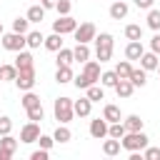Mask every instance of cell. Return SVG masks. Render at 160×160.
Listing matches in <instances>:
<instances>
[{
	"instance_id": "cell-37",
	"label": "cell",
	"mask_w": 160,
	"mask_h": 160,
	"mask_svg": "<svg viewBox=\"0 0 160 160\" xmlns=\"http://www.w3.org/2000/svg\"><path fill=\"white\" fill-rule=\"evenodd\" d=\"M148 28L150 30H160V10L150 8V12H148Z\"/></svg>"
},
{
	"instance_id": "cell-18",
	"label": "cell",
	"mask_w": 160,
	"mask_h": 160,
	"mask_svg": "<svg viewBox=\"0 0 160 160\" xmlns=\"http://www.w3.org/2000/svg\"><path fill=\"white\" fill-rule=\"evenodd\" d=\"M72 60H78V62L90 60V48H88V42H78V45L72 48Z\"/></svg>"
},
{
	"instance_id": "cell-14",
	"label": "cell",
	"mask_w": 160,
	"mask_h": 160,
	"mask_svg": "<svg viewBox=\"0 0 160 160\" xmlns=\"http://www.w3.org/2000/svg\"><path fill=\"white\" fill-rule=\"evenodd\" d=\"M132 90H135V85H132L128 78H120V80L115 82V92H118V98H130Z\"/></svg>"
},
{
	"instance_id": "cell-39",
	"label": "cell",
	"mask_w": 160,
	"mask_h": 160,
	"mask_svg": "<svg viewBox=\"0 0 160 160\" xmlns=\"http://www.w3.org/2000/svg\"><path fill=\"white\" fill-rule=\"evenodd\" d=\"M70 8H72V0H55L58 15H70Z\"/></svg>"
},
{
	"instance_id": "cell-46",
	"label": "cell",
	"mask_w": 160,
	"mask_h": 160,
	"mask_svg": "<svg viewBox=\"0 0 160 160\" xmlns=\"http://www.w3.org/2000/svg\"><path fill=\"white\" fill-rule=\"evenodd\" d=\"M12 155H15V152H10V150H2V148H0V160H10Z\"/></svg>"
},
{
	"instance_id": "cell-34",
	"label": "cell",
	"mask_w": 160,
	"mask_h": 160,
	"mask_svg": "<svg viewBox=\"0 0 160 160\" xmlns=\"http://www.w3.org/2000/svg\"><path fill=\"white\" fill-rule=\"evenodd\" d=\"M58 65H70L72 62V50H68V48H60L58 50V60H55Z\"/></svg>"
},
{
	"instance_id": "cell-30",
	"label": "cell",
	"mask_w": 160,
	"mask_h": 160,
	"mask_svg": "<svg viewBox=\"0 0 160 160\" xmlns=\"http://www.w3.org/2000/svg\"><path fill=\"white\" fill-rule=\"evenodd\" d=\"M125 132H128V130H125L122 120H120V122H110V125H108V138H118V140H120Z\"/></svg>"
},
{
	"instance_id": "cell-43",
	"label": "cell",
	"mask_w": 160,
	"mask_h": 160,
	"mask_svg": "<svg viewBox=\"0 0 160 160\" xmlns=\"http://www.w3.org/2000/svg\"><path fill=\"white\" fill-rule=\"evenodd\" d=\"M48 155H50V150H35V152H30V160H48Z\"/></svg>"
},
{
	"instance_id": "cell-25",
	"label": "cell",
	"mask_w": 160,
	"mask_h": 160,
	"mask_svg": "<svg viewBox=\"0 0 160 160\" xmlns=\"http://www.w3.org/2000/svg\"><path fill=\"white\" fill-rule=\"evenodd\" d=\"M142 122H145V120H142L140 115H128V118L122 120V125H125V130H128V132H135V130H142Z\"/></svg>"
},
{
	"instance_id": "cell-20",
	"label": "cell",
	"mask_w": 160,
	"mask_h": 160,
	"mask_svg": "<svg viewBox=\"0 0 160 160\" xmlns=\"http://www.w3.org/2000/svg\"><path fill=\"white\" fill-rule=\"evenodd\" d=\"M85 98L90 100V102H100L102 98H105V90H102V85H90V88H85Z\"/></svg>"
},
{
	"instance_id": "cell-42",
	"label": "cell",
	"mask_w": 160,
	"mask_h": 160,
	"mask_svg": "<svg viewBox=\"0 0 160 160\" xmlns=\"http://www.w3.org/2000/svg\"><path fill=\"white\" fill-rule=\"evenodd\" d=\"M142 158H145V160H158V158H160V148H145Z\"/></svg>"
},
{
	"instance_id": "cell-10",
	"label": "cell",
	"mask_w": 160,
	"mask_h": 160,
	"mask_svg": "<svg viewBox=\"0 0 160 160\" xmlns=\"http://www.w3.org/2000/svg\"><path fill=\"white\" fill-rule=\"evenodd\" d=\"M108 120L105 118H98V120H92L90 122V135L95 138V140H102V138H108Z\"/></svg>"
},
{
	"instance_id": "cell-21",
	"label": "cell",
	"mask_w": 160,
	"mask_h": 160,
	"mask_svg": "<svg viewBox=\"0 0 160 160\" xmlns=\"http://www.w3.org/2000/svg\"><path fill=\"white\" fill-rule=\"evenodd\" d=\"M120 148H122V145H120V140H118V138H110V140H105V142H102V152H105L108 158L120 155Z\"/></svg>"
},
{
	"instance_id": "cell-45",
	"label": "cell",
	"mask_w": 160,
	"mask_h": 160,
	"mask_svg": "<svg viewBox=\"0 0 160 160\" xmlns=\"http://www.w3.org/2000/svg\"><path fill=\"white\" fill-rule=\"evenodd\" d=\"M152 2H155V0H135V5H138L140 10H150V8H152Z\"/></svg>"
},
{
	"instance_id": "cell-8",
	"label": "cell",
	"mask_w": 160,
	"mask_h": 160,
	"mask_svg": "<svg viewBox=\"0 0 160 160\" xmlns=\"http://www.w3.org/2000/svg\"><path fill=\"white\" fill-rule=\"evenodd\" d=\"M40 138V125L38 122H28V125H22V130H20V142H25V145H30V142H35Z\"/></svg>"
},
{
	"instance_id": "cell-38",
	"label": "cell",
	"mask_w": 160,
	"mask_h": 160,
	"mask_svg": "<svg viewBox=\"0 0 160 160\" xmlns=\"http://www.w3.org/2000/svg\"><path fill=\"white\" fill-rule=\"evenodd\" d=\"M20 102H22V108L28 110V108H32V105H38V102H40V98H38L35 92H30V90H25V95H22V100H20Z\"/></svg>"
},
{
	"instance_id": "cell-31",
	"label": "cell",
	"mask_w": 160,
	"mask_h": 160,
	"mask_svg": "<svg viewBox=\"0 0 160 160\" xmlns=\"http://www.w3.org/2000/svg\"><path fill=\"white\" fill-rule=\"evenodd\" d=\"M115 72H118V78H130V72H132L130 60H120V62L115 65Z\"/></svg>"
},
{
	"instance_id": "cell-29",
	"label": "cell",
	"mask_w": 160,
	"mask_h": 160,
	"mask_svg": "<svg viewBox=\"0 0 160 160\" xmlns=\"http://www.w3.org/2000/svg\"><path fill=\"white\" fill-rule=\"evenodd\" d=\"M28 120H32V122H40V120H45V110H42V102H38V105L28 108Z\"/></svg>"
},
{
	"instance_id": "cell-41",
	"label": "cell",
	"mask_w": 160,
	"mask_h": 160,
	"mask_svg": "<svg viewBox=\"0 0 160 160\" xmlns=\"http://www.w3.org/2000/svg\"><path fill=\"white\" fill-rule=\"evenodd\" d=\"M35 142H40V148H42V150H50V148L55 145V140H52L50 135H40V138H38Z\"/></svg>"
},
{
	"instance_id": "cell-22",
	"label": "cell",
	"mask_w": 160,
	"mask_h": 160,
	"mask_svg": "<svg viewBox=\"0 0 160 160\" xmlns=\"http://www.w3.org/2000/svg\"><path fill=\"white\" fill-rule=\"evenodd\" d=\"M25 42H28V48H40L45 42V38H42L40 30H28L25 32Z\"/></svg>"
},
{
	"instance_id": "cell-44",
	"label": "cell",
	"mask_w": 160,
	"mask_h": 160,
	"mask_svg": "<svg viewBox=\"0 0 160 160\" xmlns=\"http://www.w3.org/2000/svg\"><path fill=\"white\" fill-rule=\"evenodd\" d=\"M150 50H152L155 55H160V32L152 35V40H150Z\"/></svg>"
},
{
	"instance_id": "cell-1",
	"label": "cell",
	"mask_w": 160,
	"mask_h": 160,
	"mask_svg": "<svg viewBox=\"0 0 160 160\" xmlns=\"http://www.w3.org/2000/svg\"><path fill=\"white\" fill-rule=\"evenodd\" d=\"M150 142V138L142 132V130H135V132H125L120 138V145L128 150V152H135V150H145Z\"/></svg>"
},
{
	"instance_id": "cell-26",
	"label": "cell",
	"mask_w": 160,
	"mask_h": 160,
	"mask_svg": "<svg viewBox=\"0 0 160 160\" xmlns=\"http://www.w3.org/2000/svg\"><path fill=\"white\" fill-rule=\"evenodd\" d=\"M25 18H28L30 22H40V20H45V8H42V5H30Z\"/></svg>"
},
{
	"instance_id": "cell-36",
	"label": "cell",
	"mask_w": 160,
	"mask_h": 160,
	"mask_svg": "<svg viewBox=\"0 0 160 160\" xmlns=\"http://www.w3.org/2000/svg\"><path fill=\"white\" fill-rule=\"evenodd\" d=\"M18 68L15 65H0V80H15Z\"/></svg>"
},
{
	"instance_id": "cell-12",
	"label": "cell",
	"mask_w": 160,
	"mask_h": 160,
	"mask_svg": "<svg viewBox=\"0 0 160 160\" xmlns=\"http://www.w3.org/2000/svg\"><path fill=\"white\" fill-rule=\"evenodd\" d=\"M90 110H92V102H90L88 98L72 100V112H75L78 118H88V115H90Z\"/></svg>"
},
{
	"instance_id": "cell-3",
	"label": "cell",
	"mask_w": 160,
	"mask_h": 160,
	"mask_svg": "<svg viewBox=\"0 0 160 160\" xmlns=\"http://www.w3.org/2000/svg\"><path fill=\"white\" fill-rule=\"evenodd\" d=\"M52 112H55V120H60L62 125H68L72 120V100L70 98H58L55 105H52Z\"/></svg>"
},
{
	"instance_id": "cell-16",
	"label": "cell",
	"mask_w": 160,
	"mask_h": 160,
	"mask_svg": "<svg viewBox=\"0 0 160 160\" xmlns=\"http://www.w3.org/2000/svg\"><path fill=\"white\" fill-rule=\"evenodd\" d=\"M128 15V2L125 0H115L112 5H110V18L112 20H122Z\"/></svg>"
},
{
	"instance_id": "cell-35",
	"label": "cell",
	"mask_w": 160,
	"mask_h": 160,
	"mask_svg": "<svg viewBox=\"0 0 160 160\" xmlns=\"http://www.w3.org/2000/svg\"><path fill=\"white\" fill-rule=\"evenodd\" d=\"M0 148H2V150H10V152H15V150H18V140H15V138L8 132V135H2V140H0Z\"/></svg>"
},
{
	"instance_id": "cell-49",
	"label": "cell",
	"mask_w": 160,
	"mask_h": 160,
	"mask_svg": "<svg viewBox=\"0 0 160 160\" xmlns=\"http://www.w3.org/2000/svg\"><path fill=\"white\" fill-rule=\"evenodd\" d=\"M158 72H160V65H158Z\"/></svg>"
},
{
	"instance_id": "cell-9",
	"label": "cell",
	"mask_w": 160,
	"mask_h": 160,
	"mask_svg": "<svg viewBox=\"0 0 160 160\" xmlns=\"http://www.w3.org/2000/svg\"><path fill=\"white\" fill-rule=\"evenodd\" d=\"M82 75H85V80L92 85V82H98L100 80V62H95V60H85L82 62Z\"/></svg>"
},
{
	"instance_id": "cell-47",
	"label": "cell",
	"mask_w": 160,
	"mask_h": 160,
	"mask_svg": "<svg viewBox=\"0 0 160 160\" xmlns=\"http://www.w3.org/2000/svg\"><path fill=\"white\" fill-rule=\"evenodd\" d=\"M40 5L48 10V8H55V0H40Z\"/></svg>"
},
{
	"instance_id": "cell-13",
	"label": "cell",
	"mask_w": 160,
	"mask_h": 160,
	"mask_svg": "<svg viewBox=\"0 0 160 160\" xmlns=\"http://www.w3.org/2000/svg\"><path fill=\"white\" fill-rule=\"evenodd\" d=\"M18 70H28V68H35V62H32V55L28 52V50H18V58H15V62H12Z\"/></svg>"
},
{
	"instance_id": "cell-7",
	"label": "cell",
	"mask_w": 160,
	"mask_h": 160,
	"mask_svg": "<svg viewBox=\"0 0 160 160\" xmlns=\"http://www.w3.org/2000/svg\"><path fill=\"white\" fill-rule=\"evenodd\" d=\"M72 35H75V40H78V42H90V40H95L98 30H95V25H92V22H82V25H78V28L72 30Z\"/></svg>"
},
{
	"instance_id": "cell-19",
	"label": "cell",
	"mask_w": 160,
	"mask_h": 160,
	"mask_svg": "<svg viewBox=\"0 0 160 160\" xmlns=\"http://www.w3.org/2000/svg\"><path fill=\"white\" fill-rule=\"evenodd\" d=\"M135 88H142L145 82H148V70H142V68H132V72H130V78H128Z\"/></svg>"
},
{
	"instance_id": "cell-6",
	"label": "cell",
	"mask_w": 160,
	"mask_h": 160,
	"mask_svg": "<svg viewBox=\"0 0 160 160\" xmlns=\"http://www.w3.org/2000/svg\"><path fill=\"white\" fill-rule=\"evenodd\" d=\"M75 28H78V20L70 18V15H60V18L52 22V32H60V35H68V32H72Z\"/></svg>"
},
{
	"instance_id": "cell-4",
	"label": "cell",
	"mask_w": 160,
	"mask_h": 160,
	"mask_svg": "<svg viewBox=\"0 0 160 160\" xmlns=\"http://www.w3.org/2000/svg\"><path fill=\"white\" fill-rule=\"evenodd\" d=\"M15 88L18 90H32V85H35V68H28V70H18V75H15Z\"/></svg>"
},
{
	"instance_id": "cell-40",
	"label": "cell",
	"mask_w": 160,
	"mask_h": 160,
	"mask_svg": "<svg viewBox=\"0 0 160 160\" xmlns=\"http://www.w3.org/2000/svg\"><path fill=\"white\" fill-rule=\"evenodd\" d=\"M10 130H12V120H10L8 115H5V118H0V138H2V135H8Z\"/></svg>"
},
{
	"instance_id": "cell-11",
	"label": "cell",
	"mask_w": 160,
	"mask_h": 160,
	"mask_svg": "<svg viewBox=\"0 0 160 160\" xmlns=\"http://www.w3.org/2000/svg\"><path fill=\"white\" fill-rule=\"evenodd\" d=\"M142 52H145V48H142L140 40H130V42L125 45V58H128V60H140Z\"/></svg>"
},
{
	"instance_id": "cell-17",
	"label": "cell",
	"mask_w": 160,
	"mask_h": 160,
	"mask_svg": "<svg viewBox=\"0 0 160 160\" xmlns=\"http://www.w3.org/2000/svg\"><path fill=\"white\" fill-rule=\"evenodd\" d=\"M158 65H160V62H158V55H155L152 50L140 55V68H142V70H158Z\"/></svg>"
},
{
	"instance_id": "cell-28",
	"label": "cell",
	"mask_w": 160,
	"mask_h": 160,
	"mask_svg": "<svg viewBox=\"0 0 160 160\" xmlns=\"http://www.w3.org/2000/svg\"><path fill=\"white\" fill-rule=\"evenodd\" d=\"M118 80H120V78H118L115 70H105V72H100V82H102V88H115Z\"/></svg>"
},
{
	"instance_id": "cell-5",
	"label": "cell",
	"mask_w": 160,
	"mask_h": 160,
	"mask_svg": "<svg viewBox=\"0 0 160 160\" xmlns=\"http://www.w3.org/2000/svg\"><path fill=\"white\" fill-rule=\"evenodd\" d=\"M25 45H28V42H25V35H22V32H8V35H2V48L10 50V52L22 50Z\"/></svg>"
},
{
	"instance_id": "cell-23",
	"label": "cell",
	"mask_w": 160,
	"mask_h": 160,
	"mask_svg": "<svg viewBox=\"0 0 160 160\" xmlns=\"http://www.w3.org/2000/svg\"><path fill=\"white\" fill-rule=\"evenodd\" d=\"M42 45H45L50 52H58V50L62 48V35H60V32H52V35H48V38H45V42H42Z\"/></svg>"
},
{
	"instance_id": "cell-2",
	"label": "cell",
	"mask_w": 160,
	"mask_h": 160,
	"mask_svg": "<svg viewBox=\"0 0 160 160\" xmlns=\"http://www.w3.org/2000/svg\"><path fill=\"white\" fill-rule=\"evenodd\" d=\"M95 58L100 62H108L112 58V35L110 32H100L95 35Z\"/></svg>"
},
{
	"instance_id": "cell-27",
	"label": "cell",
	"mask_w": 160,
	"mask_h": 160,
	"mask_svg": "<svg viewBox=\"0 0 160 160\" xmlns=\"http://www.w3.org/2000/svg\"><path fill=\"white\" fill-rule=\"evenodd\" d=\"M102 118L108 122H120V108L118 105H105L102 108Z\"/></svg>"
},
{
	"instance_id": "cell-33",
	"label": "cell",
	"mask_w": 160,
	"mask_h": 160,
	"mask_svg": "<svg viewBox=\"0 0 160 160\" xmlns=\"http://www.w3.org/2000/svg\"><path fill=\"white\" fill-rule=\"evenodd\" d=\"M125 38L128 40H142V28L140 25H128L125 28Z\"/></svg>"
},
{
	"instance_id": "cell-32",
	"label": "cell",
	"mask_w": 160,
	"mask_h": 160,
	"mask_svg": "<svg viewBox=\"0 0 160 160\" xmlns=\"http://www.w3.org/2000/svg\"><path fill=\"white\" fill-rule=\"evenodd\" d=\"M28 28H30V20L28 18H15L12 20V32H28Z\"/></svg>"
},
{
	"instance_id": "cell-48",
	"label": "cell",
	"mask_w": 160,
	"mask_h": 160,
	"mask_svg": "<svg viewBox=\"0 0 160 160\" xmlns=\"http://www.w3.org/2000/svg\"><path fill=\"white\" fill-rule=\"evenodd\" d=\"M0 35H2V22H0Z\"/></svg>"
},
{
	"instance_id": "cell-24",
	"label": "cell",
	"mask_w": 160,
	"mask_h": 160,
	"mask_svg": "<svg viewBox=\"0 0 160 160\" xmlns=\"http://www.w3.org/2000/svg\"><path fill=\"white\" fill-rule=\"evenodd\" d=\"M55 82H60V85H65V82H72V70H70V65H58Z\"/></svg>"
},
{
	"instance_id": "cell-15",
	"label": "cell",
	"mask_w": 160,
	"mask_h": 160,
	"mask_svg": "<svg viewBox=\"0 0 160 160\" xmlns=\"http://www.w3.org/2000/svg\"><path fill=\"white\" fill-rule=\"evenodd\" d=\"M52 140H55L58 145H65V142H70V140H72V132H70V128L60 122V125H58V130L52 132Z\"/></svg>"
}]
</instances>
